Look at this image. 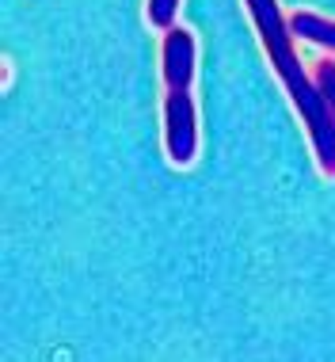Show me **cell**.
I'll return each instance as SVG.
<instances>
[{"instance_id":"6da1fadb","label":"cell","mask_w":335,"mask_h":362,"mask_svg":"<svg viewBox=\"0 0 335 362\" xmlns=\"http://www.w3.org/2000/svg\"><path fill=\"white\" fill-rule=\"evenodd\" d=\"M252 12V23L263 38V50H267V62L274 65L278 81L286 88V95L298 107L305 130H309V141H312V153H317V164L324 175L335 180V119L324 103L317 81H309L293 54V31H290V19H282V8L278 0H244Z\"/></svg>"},{"instance_id":"5b68a950","label":"cell","mask_w":335,"mask_h":362,"mask_svg":"<svg viewBox=\"0 0 335 362\" xmlns=\"http://www.w3.org/2000/svg\"><path fill=\"white\" fill-rule=\"evenodd\" d=\"M312 81H317L324 103H328V111H331V119H335V62H331V57H320V62H317Z\"/></svg>"},{"instance_id":"7a4b0ae2","label":"cell","mask_w":335,"mask_h":362,"mask_svg":"<svg viewBox=\"0 0 335 362\" xmlns=\"http://www.w3.org/2000/svg\"><path fill=\"white\" fill-rule=\"evenodd\" d=\"M164 153L175 168H191L199 156V115L191 92L164 95Z\"/></svg>"},{"instance_id":"3957f363","label":"cell","mask_w":335,"mask_h":362,"mask_svg":"<svg viewBox=\"0 0 335 362\" xmlns=\"http://www.w3.org/2000/svg\"><path fill=\"white\" fill-rule=\"evenodd\" d=\"M194 35L187 27H172L164 35V46H160V65H164V84L168 92H191V81H194Z\"/></svg>"},{"instance_id":"8992f818","label":"cell","mask_w":335,"mask_h":362,"mask_svg":"<svg viewBox=\"0 0 335 362\" xmlns=\"http://www.w3.org/2000/svg\"><path fill=\"white\" fill-rule=\"evenodd\" d=\"M175 12H180V0H149V23L160 27L164 35L175 27Z\"/></svg>"},{"instance_id":"277c9868","label":"cell","mask_w":335,"mask_h":362,"mask_svg":"<svg viewBox=\"0 0 335 362\" xmlns=\"http://www.w3.org/2000/svg\"><path fill=\"white\" fill-rule=\"evenodd\" d=\"M290 31L305 38L312 46H324V50L335 54V19H324L317 12H293L290 16Z\"/></svg>"}]
</instances>
